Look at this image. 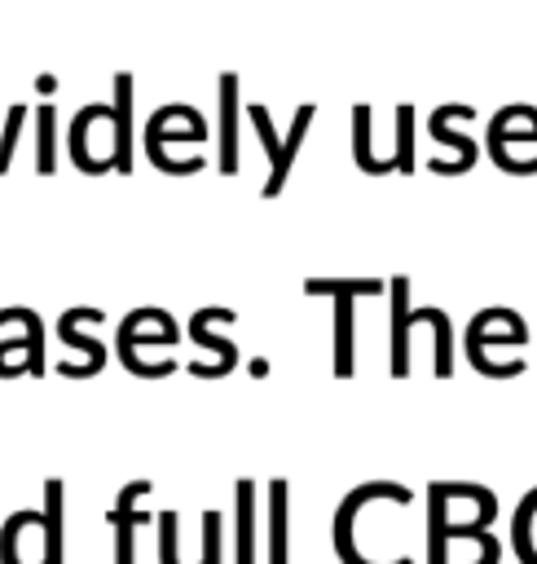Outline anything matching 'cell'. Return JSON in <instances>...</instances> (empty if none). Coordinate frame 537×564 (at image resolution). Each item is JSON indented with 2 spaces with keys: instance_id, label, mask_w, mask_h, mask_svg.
<instances>
[{
  "instance_id": "cell-21",
  "label": "cell",
  "mask_w": 537,
  "mask_h": 564,
  "mask_svg": "<svg viewBox=\"0 0 537 564\" xmlns=\"http://www.w3.org/2000/svg\"><path fill=\"white\" fill-rule=\"evenodd\" d=\"M198 564H224V516L202 511V560Z\"/></svg>"
},
{
  "instance_id": "cell-20",
  "label": "cell",
  "mask_w": 537,
  "mask_h": 564,
  "mask_svg": "<svg viewBox=\"0 0 537 564\" xmlns=\"http://www.w3.org/2000/svg\"><path fill=\"white\" fill-rule=\"evenodd\" d=\"M396 172H418V154H414V106L401 101L396 106V154H392Z\"/></svg>"
},
{
  "instance_id": "cell-2",
  "label": "cell",
  "mask_w": 537,
  "mask_h": 564,
  "mask_svg": "<svg viewBox=\"0 0 537 564\" xmlns=\"http://www.w3.org/2000/svg\"><path fill=\"white\" fill-rule=\"evenodd\" d=\"M379 498H387V502H396V507H409V502H414V494H409L401 480H365V485L348 489V498L335 507V520H330V538H335V555H339V564H374V560H365V555L357 551L352 524H357V511L370 507V502H379ZM392 564H414V560L401 555V560H392Z\"/></svg>"
},
{
  "instance_id": "cell-6",
  "label": "cell",
  "mask_w": 537,
  "mask_h": 564,
  "mask_svg": "<svg viewBox=\"0 0 537 564\" xmlns=\"http://www.w3.org/2000/svg\"><path fill=\"white\" fill-rule=\"evenodd\" d=\"M264 507H268V520H264V564H291V485L282 476H273L264 485Z\"/></svg>"
},
{
  "instance_id": "cell-4",
  "label": "cell",
  "mask_w": 537,
  "mask_h": 564,
  "mask_svg": "<svg viewBox=\"0 0 537 564\" xmlns=\"http://www.w3.org/2000/svg\"><path fill=\"white\" fill-rule=\"evenodd\" d=\"M229 322H238V313H233L229 304H207V308H198V313L189 317V339H194L198 348H211V352H216L211 366H207V361H194L189 375H198V379H220V375H229V370L238 366V344L224 339V335H216V326H229Z\"/></svg>"
},
{
  "instance_id": "cell-13",
  "label": "cell",
  "mask_w": 537,
  "mask_h": 564,
  "mask_svg": "<svg viewBox=\"0 0 537 564\" xmlns=\"http://www.w3.org/2000/svg\"><path fill=\"white\" fill-rule=\"evenodd\" d=\"M9 322L26 326V357L9 370V379L13 375H44V322H40V313L26 308V304H4L0 308V326H9Z\"/></svg>"
},
{
  "instance_id": "cell-9",
  "label": "cell",
  "mask_w": 537,
  "mask_h": 564,
  "mask_svg": "<svg viewBox=\"0 0 537 564\" xmlns=\"http://www.w3.org/2000/svg\"><path fill=\"white\" fill-rule=\"evenodd\" d=\"M40 538H44V564H62L66 560V485L57 476L44 480Z\"/></svg>"
},
{
  "instance_id": "cell-10",
  "label": "cell",
  "mask_w": 537,
  "mask_h": 564,
  "mask_svg": "<svg viewBox=\"0 0 537 564\" xmlns=\"http://www.w3.org/2000/svg\"><path fill=\"white\" fill-rule=\"evenodd\" d=\"M233 564H260L255 560V480H233Z\"/></svg>"
},
{
  "instance_id": "cell-17",
  "label": "cell",
  "mask_w": 537,
  "mask_h": 564,
  "mask_svg": "<svg viewBox=\"0 0 537 564\" xmlns=\"http://www.w3.org/2000/svg\"><path fill=\"white\" fill-rule=\"evenodd\" d=\"M106 520L114 524V564H136V555H132L136 524H145V520H154V516H145V511H136V507H110Z\"/></svg>"
},
{
  "instance_id": "cell-8",
  "label": "cell",
  "mask_w": 537,
  "mask_h": 564,
  "mask_svg": "<svg viewBox=\"0 0 537 564\" xmlns=\"http://www.w3.org/2000/svg\"><path fill=\"white\" fill-rule=\"evenodd\" d=\"M132 106H136V79L132 75H114V101H110V123H114V172H132L136 167V150H132Z\"/></svg>"
},
{
  "instance_id": "cell-15",
  "label": "cell",
  "mask_w": 537,
  "mask_h": 564,
  "mask_svg": "<svg viewBox=\"0 0 537 564\" xmlns=\"http://www.w3.org/2000/svg\"><path fill=\"white\" fill-rule=\"evenodd\" d=\"M57 167V106L40 101L35 106V172Z\"/></svg>"
},
{
  "instance_id": "cell-5",
  "label": "cell",
  "mask_w": 537,
  "mask_h": 564,
  "mask_svg": "<svg viewBox=\"0 0 537 564\" xmlns=\"http://www.w3.org/2000/svg\"><path fill=\"white\" fill-rule=\"evenodd\" d=\"M101 317H106V313H101V308H92V304H75V308H66V313L57 317V339H62L66 348H79V352H84V361H79V366H66V361L57 366L66 379H88V375H97V370L106 366V348L79 330L84 322H101Z\"/></svg>"
},
{
  "instance_id": "cell-7",
  "label": "cell",
  "mask_w": 537,
  "mask_h": 564,
  "mask_svg": "<svg viewBox=\"0 0 537 564\" xmlns=\"http://www.w3.org/2000/svg\"><path fill=\"white\" fill-rule=\"evenodd\" d=\"M216 93H220V141H216L220 150H216V167H220V172H238V163H242V145H238L242 84H238V75H220Z\"/></svg>"
},
{
  "instance_id": "cell-16",
  "label": "cell",
  "mask_w": 537,
  "mask_h": 564,
  "mask_svg": "<svg viewBox=\"0 0 537 564\" xmlns=\"http://www.w3.org/2000/svg\"><path fill=\"white\" fill-rule=\"evenodd\" d=\"M418 322H427L436 330V375L449 379L453 375V322L445 308H414Z\"/></svg>"
},
{
  "instance_id": "cell-3",
  "label": "cell",
  "mask_w": 537,
  "mask_h": 564,
  "mask_svg": "<svg viewBox=\"0 0 537 564\" xmlns=\"http://www.w3.org/2000/svg\"><path fill=\"white\" fill-rule=\"evenodd\" d=\"M304 295H330L335 300V375L348 379L357 370V357H352V300L357 295H383V282H374V278H361V282L308 278Z\"/></svg>"
},
{
  "instance_id": "cell-11",
  "label": "cell",
  "mask_w": 537,
  "mask_h": 564,
  "mask_svg": "<svg viewBox=\"0 0 537 564\" xmlns=\"http://www.w3.org/2000/svg\"><path fill=\"white\" fill-rule=\"evenodd\" d=\"M392 295V375L405 379L409 375V278H392L387 282Z\"/></svg>"
},
{
  "instance_id": "cell-19",
  "label": "cell",
  "mask_w": 537,
  "mask_h": 564,
  "mask_svg": "<svg viewBox=\"0 0 537 564\" xmlns=\"http://www.w3.org/2000/svg\"><path fill=\"white\" fill-rule=\"evenodd\" d=\"M26 529H40V511L22 507V511L4 516V524H0V564H22V555H18V538H22Z\"/></svg>"
},
{
  "instance_id": "cell-18",
  "label": "cell",
  "mask_w": 537,
  "mask_h": 564,
  "mask_svg": "<svg viewBox=\"0 0 537 564\" xmlns=\"http://www.w3.org/2000/svg\"><path fill=\"white\" fill-rule=\"evenodd\" d=\"M352 159H357V167H365L370 176H387V172H396L392 163H379V159L370 154V106H365V101L352 106Z\"/></svg>"
},
{
  "instance_id": "cell-23",
  "label": "cell",
  "mask_w": 537,
  "mask_h": 564,
  "mask_svg": "<svg viewBox=\"0 0 537 564\" xmlns=\"http://www.w3.org/2000/svg\"><path fill=\"white\" fill-rule=\"evenodd\" d=\"M4 172H9V159H4V150H0V176H4Z\"/></svg>"
},
{
  "instance_id": "cell-12",
  "label": "cell",
  "mask_w": 537,
  "mask_h": 564,
  "mask_svg": "<svg viewBox=\"0 0 537 564\" xmlns=\"http://www.w3.org/2000/svg\"><path fill=\"white\" fill-rule=\"evenodd\" d=\"M471 115H475V106L449 101V106H436V110H431V119H427V132H431L440 145H453V150H458V172H467V167L475 163V141H471V137H462V132H453L449 123H453V119H471Z\"/></svg>"
},
{
  "instance_id": "cell-14",
  "label": "cell",
  "mask_w": 537,
  "mask_h": 564,
  "mask_svg": "<svg viewBox=\"0 0 537 564\" xmlns=\"http://www.w3.org/2000/svg\"><path fill=\"white\" fill-rule=\"evenodd\" d=\"M533 520H537V485L519 498L515 516H511V551L519 564H537V546H533Z\"/></svg>"
},
{
  "instance_id": "cell-22",
  "label": "cell",
  "mask_w": 537,
  "mask_h": 564,
  "mask_svg": "<svg viewBox=\"0 0 537 564\" xmlns=\"http://www.w3.org/2000/svg\"><path fill=\"white\" fill-rule=\"evenodd\" d=\"M154 524H158V564H180V555H176V511L172 507L154 511Z\"/></svg>"
},
{
  "instance_id": "cell-1",
  "label": "cell",
  "mask_w": 537,
  "mask_h": 564,
  "mask_svg": "<svg viewBox=\"0 0 537 564\" xmlns=\"http://www.w3.org/2000/svg\"><path fill=\"white\" fill-rule=\"evenodd\" d=\"M246 115H251V123H255V132H260V145H264V154H268V181H264V198H277L282 189H286V176H291V167H295V154H299V145H304V137H308V128H313V119H317V106L313 101H299L295 106V115H291V128H286V137H277L273 132V119H268V110L260 106V101H251L246 106Z\"/></svg>"
}]
</instances>
